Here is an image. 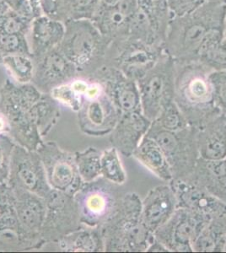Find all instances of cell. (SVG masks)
I'll list each match as a JSON object with an SVG mask.
<instances>
[{
	"instance_id": "obj_1",
	"label": "cell",
	"mask_w": 226,
	"mask_h": 253,
	"mask_svg": "<svg viewBox=\"0 0 226 253\" xmlns=\"http://www.w3.org/2000/svg\"><path fill=\"white\" fill-rule=\"evenodd\" d=\"M226 29V3L205 1L193 11L172 18L164 52L175 63L198 61L201 48L208 39Z\"/></svg>"
},
{
	"instance_id": "obj_2",
	"label": "cell",
	"mask_w": 226,
	"mask_h": 253,
	"mask_svg": "<svg viewBox=\"0 0 226 253\" xmlns=\"http://www.w3.org/2000/svg\"><path fill=\"white\" fill-rule=\"evenodd\" d=\"M175 64L174 101L189 125L198 128L222 114L209 81L212 69L199 61Z\"/></svg>"
},
{
	"instance_id": "obj_3",
	"label": "cell",
	"mask_w": 226,
	"mask_h": 253,
	"mask_svg": "<svg viewBox=\"0 0 226 253\" xmlns=\"http://www.w3.org/2000/svg\"><path fill=\"white\" fill-rule=\"evenodd\" d=\"M142 200L135 193H124L112 217L100 226L105 252L143 253L155 240L143 224Z\"/></svg>"
},
{
	"instance_id": "obj_4",
	"label": "cell",
	"mask_w": 226,
	"mask_h": 253,
	"mask_svg": "<svg viewBox=\"0 0 226 253\" xmlns=\"http://www.w3.org/2000/svg\"><path fill=\"white\" fill-rule=\"evenodd\" d=\"M42 95L33 84L15 83L9 79L0 87V112L9 124L8 134L16 144L32 151H37L43 143L31 114Z\"/></svg>"
},
{
	"instance_id": "obj_5",
	"label": "cell",
	"mask_w": 226,
	"mask_h": 253,
	"mask_svg": "<svg viewBox=\"0 0 226 253\" xmlns=\"http://www.w3.org/2000/svg\"><path fill=\"white\" fill-rule=\"evenodd\" d=\"M57 46L77 69L80 77H89L105 65L112 41L100 33L90 20H68Z\"/></svg>"
},
{
	"instance_id": "obj_6",
	"label": "cell",
	"mask_w": 226,
	"mask_h": 253,
	"mask_svg": "<svg viewBox=\"0 0 226 253\" xmlns=\"http://www.w3.org/2000/svg\"><path fill=\"white\" fill-rule=\"evenodd\" d=\"M198 128L188 126L179 131L160 129L151 124L146 136L153 138L163 150L173 179L185 178L192 174L199 159Z\"/></svg>"
},
{
	"instance_id": "obj_7",
	"label": "cell",
	"mask_w": 226,
	"mask_h": 253,
	"mask_svg": "<svg viewBox=\"0 0 226 253\" xmlns=\"http://www.w3.org/2000/svg\"><path fill=\"white\" fill-rule=\"evenodd\" d=\"M122 196L118 185L102 176L84 182L74 196L80 221L90 227L102 226L114 213Z\"/></svg>"
},
{
	"instance_id": "obj_8",
	"label": "cell",
	"mask_w": 226,
	"mask_h": 253,
	"mask_svg": "<svg viewBox=\"0 0 226 253\" xmlns=\"http://www.w3.org/2000/svg\"><path fill=\"white\" fill-rule=\"evenodd\" d=\"M175 71V61L164 53L154 68L137 81L142 112L151 122L174 101Z\"/></svg>"
},
{
	"instance_id": "obj_9",
	"label": "cell",
	"mask_w": 226,
	"mask_h": 253,
	"mask_svg": "<svg viewBox=\"0 0 226 253\" xmlns=\"http://www.w3.org/2000/svg\"><path fill=\"white\" fill-rule=\"evenodd\" d=\"M108 52H113L106 63L118 68L137 82L154 68L165 53L163 46L151 45L127 37L112 41Z\"/></svg>"
},
{
	"instance_id": "obj_10",
	"label": "cell",
	"mask_w": 226,
	"mask_h": 253,
	"mask_svg": "<svg viewBox=\"0 0 226 253\" xmlns=\"http://www.w3.org/2000/svg\"><path fill=\"white\" fill-rule=\"evenodd\" d=\"M52 189L75 196L84 181L75 162V154L63 150L55 142H43L37 150Z\"/></svg>"
},
{
	"instance_id": "obj_11",
	"label": "cell",
	"mask_w": 226,
	"mask_h": 253,
	"mask_svg": "<svg viewBox=\"0 0 226 253\" xmlns=\"http://www.w3.org/2000/svg\"><path fill=\"white\" fill-rule=\"evenodd\" d=\"M209 221L192 210L178 208L167 221L154 232L155 238L172 253H193L192 245Z\"/></svg>"
},
{
	"instance_id": "obj_12",
	"label": "cell",
	"mask_w": 226,
	"mask_h": 253,
	"mask_svg": "<svg viewBox=\"0 0 226 253\" xmlns=\"http://www.w3.org/2000/svg\"><path fill=\"white\" fill-rule=\"evenodd\" d=\"M44 199L46 215L41 236L46 243L57 242L82 227L73 196L52 188Z\"/></svg>"
},
{
	"instance_id": "obj_13",
	"label": "cell",
	"mask_w": 226,
	"mask_h": 253,
	"mask_svg": "<svg viewBox=\"0 0 226 253\" xmlns=\"http://www.w3.org/2000/svg\"><path fill=\"white\" fill-rule=\"evenodd\" d=\"M9 183L45 199L52 190L38 151L15 144L12 152Z\"/></svg>"
},
{
	"instance_id": "obj_14",
	"label": "cell",
	"mask_w": 226,
	"mask_h": 253,
	"mask_svg": "<svg viewBox=\"0 0 226 253\" xmlns=\"http://www.w3.org/2000/svg\"><path fill=\"white\" fill-rule=\"evenodd\" d=\"M89 77L103 87L104 91L114 105L118 115L142 112L137 82L127 77L120 69L106 63Z\"/></svg>"
},
{
	"instance_id": "obj_15",
	"label": "cell",
	"mask_w": 226,
	"mask_h": 253,
	"mask_svg": "<svg viewBox=\"0 0 226 253\" xmlns=\"http://www.w3.org/2000/svg\"><path fill=\"white\" fill-rule=\"evenodd\" d=\"M178 207L192 210L209 220L226 216V204L190 177L172 179L169 182Z\"/></svg>"
},
{
	"instance_id": "obj_16",
	"label": "cell",
	"mask_w": 226,
	"mask_h": 253,
	"mask_svg": "<svg viewBox=\"0 0 226 253\" xmlns=\"http://www.w3.org/2000/svg\"><path fill=\"white\" fill-rule=\"evenodd\" d=\"M118 112L104 91L94 98H84L77 112L80 131L91 137L109 135L118 123Z\"/></svg>"
},
{
	"instance_id": "obj_17",
	"label": "cell",
	"mask_w": 226,
	"mask_h": 253,
	"mask_svg": "<svg viewBox=\"0 0 226 253\" xmlns=\"http://www.w3.org/2000/svg\"><path fill=\"white\" fill-rule=\"evenodd\" d=\"M34 62L32 83L43 93H49L56 87L80 77L75 65L57 46L40 58H35Z\"/></svg>"
},
{
	"instance_id": "obj_18",
	"label": "cell",
	"mask_w": 226,
	"mask_h": 253,
	"mask_svg": "<svg viewBox=\"0 0 226 253\" xmlns=\"http://www.w3.org/2000/svg\"><path fill=\"white\" fill-rule=\"evenodd\" d=\"M137 9V0H119L112 4L100 2L90 20L103 36L118 40L129 36L130 24Z\"/></svg>"
},
{
	"instance_id": "obj_19",
	"label": "cell",
	"mask_w": 226,
	"mask_h": 253,
	"mask_svg": "<svg viewBox=\"0 0 226 253\" xmlns=\"http://www.w3.org/2000/svg\"><path fill=\"white\" fill-rule=\"evenodd\" d=\"M151 123L142 112L122 114L109 134L110 143L123 156L132 157L135 150L146 135Z\"/></svg>"
},
{
	"instance_id": "obj_20",
	"label": "cell",
	"mask_w": 226,
	"mask_h": 253,
	"mask_svg": "<svg viewBox=\"0 0 226 253\" xmlns=\"http://www.w3.org/2000/svg\"><path fill=\"white\" fill-rule=\"evenodd\" d=\"M178 208V201L169 184L158 186L152 188L142 200V220L154 233Z\"/></svg>"
},
{
	"instance_id": "obj_21",
	"label": "cell",
	"mask_w": 226,
	"mask_h": 253,
	"mask_svg": "<svg viewBox=\"0 0 226 253\" xmlns=\"http://www.w3.org/2000/svg\"><path fill=\"white\" fill-rule=\"evenodd\" d=\"M15 195V210L21 227L29 236L46 244L41 232L46 215L45 199L29 191L13 187Z\"/></svg>"
},
{
	"instance_id": "obj_22",
	"label": "cell",
	"mask_w": 226,
	"mask_h": 253,
	"mask_svg": "<svg viewBox=\"0 0 226 253\" xmlns=\"http://www.w3.org/2000/svg\"><path fill=\"white\" fill-rule=\"evenodd\" d=\"M65 33L64 23L42 15L32 20L28 35L32 58H38L57 47Z\"/></svg>"
},
{
	"instance_id": "obj_23",
	"label": "cell",
	"mask_w": 226,
	"mask_h": 253,
	"mask_svg": "<svg viewBox=\"0 0 226 253\" xmlns=\"http://www.w3.org/2000/svg\"><path fill=\"white\" fill-rule=\"evenodd\" d=\"M197 142L199 158L206 161L226 158V115L221 114L198 127Z\"/></svg>"
},
{
	"instance_id": "obj_24",
	"label": "cell",
	"mask_w": 226,
	"mask_h": 253,
	"mask_svg": "<svg viewBox=\"0 0 226 253\" xmlns=\"http://www.w3.org/2000/svg\"><path fill=\"white\" fill-rule=\"evenodd\" d=\"M41 250L100 253L105 252V248L100 227H90L83 224L79 230L57 242H47Z\"/></svg>"
},
{
	"instance_id": "obj_25",
	"label": "cell",
	"mask_w": 226,
	"mask_h": 253,
	"mask_svg": "<svg viewBox=\"0 0 226 253\" xmlns=\"http://www.w3.org/2000/svg\"><path fill=\"white\" fill-rule=\"evenodd\" d=\"M188 177L226 204V158L221 161L198 159Z\"/></svg>"
},
{
	"instance_id": "obj_26",
	"label": "cell",
	"mask_w": 226,
	"mask_h": 253,
	"mask_svg": "<svg viewBox=\"0 0 226 253\" xmlns=\"http://www.w3.org/2000/svg\"><path fill=\"white\" fill-rule=\"evenodd\" d=\"M43 246L25 232L17 213L0 217V252L41 250Z\"/></svg>"
},
{
	"instance_id": "obj_27",
	"label": "cell",
	"mask_w": 226,
	"mask_h": 253,
	"mask_svg": "<svg viewBox=\"0 0 226 253\" xmlns=\"http://www.w3.org/2000/svg\"><path fill=\"white\" fill-rule=\"evenodd\" d=\"M132 157L160 180L169 183L173 179L171 167L163 150L153 138L144 136Z\"/></svg>"
},
{
	"instance_id": "obj_28",
	"label": "cell",
	"mask_w": 226,
	"mask_h": 253,
	"mask_svg": "<svg viewBox=\"0 0 226 253\" xmlns=\"http://www.w3.org/2000/svg\"><path fill=\"white\" fill-rule=\"evenodd\" d=\"M193 253H224L226 250V216L210 219L192 245Z\"/></svg>"
},
{
	"instance_id": "obj_29",
	"label": "cell",
	"mask_w": 226,
	"mask_h": 253,
	"mask_svg": "<svg viewBox=\"0 0 226 253\" xmlns=\"http://www.w3.org/2000/svg\"><path fill=\"white\" fill-rule=\"evenodd\" d=\"M31 114L40 135L43 138L51 132L59 120L60 104L49 93H43L40 99L32 107Z\"/></svg>"
},
{
	"instance_id": "obj_30",
	"label": "cell",
	"mask_w": 226,
	"mask_h": 253,
	"mask_svg": "<svg viewBox=\"0 0 226 253\" xmlns=\"http://www.w3.org/2000/svg\"><path fill=\"white\" fill-rule=\"evenodd\" d=\"M137 3L138 9L145 15L155 33L164 42L172 18L167 0H137Z\"/></svg>"
},
{
	"instance_id": "obj_31",
	"label": "cell",
	"mask_w": 226,
	"mask_h": 253,
	"mask_svg": "<svg viewBox=\"0 0 226 253\" xmlns=\"http://www.w3.org/2000/svg\"><path fill=\"white\" fill-rule=\"evenodd\" d=\"M226 32L212 35L201 48L198 61L212 70L226 69Z\"/></svg>"
},
{
	"instance_id": "obj_32",
	"label": "cell",
	"mask_w": 226,
	"mask_h": 253,
	"mask_svg": "<svg viewBox=\"0 0 226 253\" xmlns=\"http://www.w3.org/2000/svg\"><path fill=\"white\" fill-rule=\"evenodd\" d=\"M2 65L15 83H32L35 71V62L32 55H7L3 57Z\"/></svg>"
},
{
	"instance_id": "obj_33",
	"label": "cell",
	"mask_w": 226,
	"mask_h": 253,
	"mask_svg": "<svg viewBox=\"0 0 226 253\" xmlns=\"http://www.w3.org/2000/svg\"><path fill=\"white\" fill-rule=\"evenodd\" d=\"M101 153L95 147H89L84 151L75 153L78 170L84 182H90L100 177Z\"/></svg>"
},
{
	"instance_id": "obj_34",
	"label": "cell",
	"mask_w": 226,
	"mask_h": 253,
	"mask_svg": "<svg viewBox=\"0 0 226 253\" xmlns=\"http://www.w3.org/2000/svg\"><path fill=\"white\" fill-rule=\"evenodd\" d=\"M32 20L14 11L4 0H0V35L23 34L28 36Z\"/></svg>"
},
{
	"instance_id": "obj_35",
	"label": "cell",
	"mask_w": 226,
	"mask_h": 253,
	"mask_svg": "<svg viewBox=\"0 0 226 253\" xmlns=\"http://www.w3.org/2000/svg\"><path fill=\"white\" fill-rule=\"evenodd\" d=\"M120 153L112 147L101 153V172L100 176L114 184L121 186L126 182V171L121 161Z\"/></svg>"
},
{
	"instance_id": "obj_36",
	"label": "cell",
	"mask_w": 226,
	"mask_h": 253,
	"mask_svg": "<svg viewBox=\"0 0 226 253\" xmlns=\"http://www.w3.org/2000/svg\"><path fill=\"white\" fill-rule=\"evenodd\" d=\"M151 124L166 131H179L190 126L175 101L164 107Z\"/></svg>"
},
{
	"instance_id": "obj_37",
	"label": "cell",
	"mask_w": 226,
	"mask_h": 253,
	"mask_svg": "<svg viewBox=\"0 0 226 253\" xmlns=\"http://www.w3.org/2000/svg\"><path fill=\"white\" fill-rule=\"evenodd\" d=\"M63 16L68 20H91L101 0H63Z\"/></svg>"
},
{
	"instance_id": "obj_38",
	"label": "cell",
	"mask_w": 226,
	"mask_h": 253,
	"mask_svg": "<svg viewBox=\"0 0 226 253\" xmlns=\"http://www.w3.org/2000/svg\"><path fill=\"white\" fill-rule=\"evenodd\" d=\"M0 52L3 57L20 53L32 55L28 36L23 34L0 35Z\"/></svg>"
},
{
	"instance_id": "obj_39",
	"label": "cell",
	"mask_w": 226,
	"mask_h": 253,
	"mask_svg": "<svg viewBox=\"0 0 226 253\" xmlns=\"http://www.w3.org/2000/svg\"><path fill=\"white\" fill-rule=\"evenodd\" d=\"M49 94L52 95V97L58 103L69 107V109L75 112L80 110L83 102V97L80 96L75 89L72 88L70 82L56 87L52 89Z\"/></svg>"
},
{
	"instance_id": "obj_40",
	"label": "cell",
	"mask_w": 226,
	"mask_h": 253,
	"mask_svg": "<svg viewBox=\"0 0 226 253\" xmlns=\"http://www.w3.org/2000/svg\"><path fill=\"white\" fill-rule=\"evenodd\" d=\"M16 143L8 134L0 135V184L8 182L12 152Z\"/></svg>"
},
{
	"instance_id": "obj_41",
	"label": "cell",
	"mask_w": 226,
	"mask_h": 253,
	"mask_svg": "<svg viewBox=\"0 0 226 253\" xmlns=\"http://www.w3.org/2000/svg\"><path fill=\"white\" fill-rule=\"evenodd\" d=\"M216 107L226 115V69L213 70L209 74Z\"/></svg>"
},
{
	"instance_id": "obj_42",
	"label": "cell",
	"mask_w": 226,
	"mask_h": 253,
	"mask_svg": "<svg viewBox=\"0 0 226 253\" xmlns=\"http://www.w3.org/2000/svg\"><path fill=\"white\" fill-rule=\"evenodd\" d=\"M14 11L30 20L43 15L42 0H4Z\"/></svg>"
},
{
	"instance_id": "obj_43",
	"label": "cell",
	"mask_w": 226,
	"mask_h": 253,
	"mask_svg": "<svg viewBox=\"0 0 226 253\" xmlns=\"http://www.w3.org/2000/svg\"><path fill=\"white\" fill-rule=\"evenodd\" d=\"M204 2L205 0H167L172 17L188 14L197 9Z\"/></svg>"
},
{
	"instance_id": "obj_44",
	"label": "cell",
	"mask_w": 226,
	"mask_h": 253,
	"mask_svg": "<svg viewBox=\"0 0 226 253\" xmlns=\"http://www.w3.org/2000/svg\"><path fill=\"white\" fill-rule=\"evenodd\" d=\"M42 9L43 15L46 17L64 21L63 0H42Z\"/></svg>"
},
{
	"instance_id": "obj_45",
	"label": "cell",
	"mask_w": 226,
	"mask_h": 253,
	"mask_svg": "<svg viewBox=\"0 0 226 253\" xmlns=\"http://www.w3.org/2000/svg\"><path fill=\"white\" fill-rule=\"evenodd\" d=\"M146 252L148 253H169L168 249L155 238L151 244L149 245Z\"/></svg>"
},
{
	"instance_id": "obj_46",
	"label": "cell",
	"mask_w": 226,
	"mask_h": 253,
	"mask_svg": "<svg viewBox=\"0 0 226 253\" xmlns=\"http://www.w3.org/2000/svg\"><path fill=\"white\" fill-rule=\"evenodd\" d=\"M9 126L5 117L0 112V135L3 133H9Z\"/></svg>"
},
{
	"instance_id": "obj_47",
	"label": "cell",
	"mask_w": 226,
	"mask_h": 253,
	"mask_svg": "<svg viewBox=\"0 0 226 253\" xmlns=\"http://www.w3.org/2000/svg\"><path fill=\"white\" fill-rule=\"evenodd\" d=\"M119 0H101V2L107 3V4H112V3H117Z\"/></svg>"
},
{
	"instance_id": "obj_48",
	"label": "cell",
	"mask_w": 226,
	"mask_h": 253,
	"mask_svg": "<svg viewBox=\"0 0 226 253\" xmlns=\"http://www.w3.org/2000/svg\"><path fill=\"white\" fill-rule=\"evenodd\" d=\"M205 1H209V2H216V3H226V0H205Z\"/></svg>"
},
{
	"instance_id": "obj_49",
	"label": "cell",
	"mask_w": 226,
	"mask_h": 253,
	"mask_svg": "<svg viewBox=\"0 0 226 253\" xmlns=\"http://www.w3.org/2000/svg\"><path fill=\"white\" fill-rule=\"evenodd\" d=\"M2 59H3V56H2L1 52H0V66H2Z\"/></svg>"
},
{
	"instance_id": "obj_50",
	"label": "cell",
	"mask_w": 226,
	"mask_h": 253,
	"mask_svg": "<svg viewBox=\"0 0 226 253\" xmlns=\"http://www.w3.org/2000/svg\"><path fill=\"white\" fill-rule=\"evenodd\" d=\"M225 36L226 37V33H225Z\"/></svg>"
},
{
	"instance_id": "obj_51",
	"label": "cell",
	"mask_w": 226,
	"mask_h": 253,
	"mask_svg": "<svg viewBox=\"0 0 226 253\" xmlns=\"http://www.w3.org/2000/svg\"></svg>"
}]
</instances>
